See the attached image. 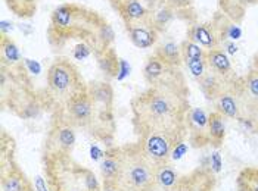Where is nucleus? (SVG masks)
<instances>
[{
    "label": "nucleus",
    "instance_id": "obj_1",
    "mask_svg": "<svg viewBox=\"0 0 258 191\" xmlns=\"http://www.w3.org/2000/svg\"><path fill=\"white\" fill-rule=\"evenodd\" d=\"M189 90L179 68H168L162 78L132 100L133 127L139 140L165 134L184 141Z\"/></svg>",
    "mask_w": 258,
    "mask_h": 191
},
{
    "label": "nucleus",
    "instance_id": "obj_2",
    "mask_svg": "<svg viewBox=\"0 0 258 191\" xmlns=\"http://www.w3.org/2000/svg\"><path fill=\"white\" fill-rule=\"evenodd\" d=\"M41 168L49 191H102L95 172L73 154L41 153Z\"/></svg>",
    "mask_w": 258,
    "mask_h": 191
},
{
    "label": "nucleus",
    "instance_id": "obj_3",
    "mask_svg": "<svg viewBox=\"0 0 258 191\" xmlns=\"http://www.w3.org/2000/svg\"><path fill=\"white\" fill-rule=\"evenodd\" d=\"M119 147L122 156L121 184L127 191H145L154 182L155 163L148 157L139 141Z\"/></svg>",
    "mask_w": 258,
    "mask_h": 191
},
{
    "label": "nucleus",
    "instance_id": "obj_4",
    "mask_svg": "<svg viewBox=\"0 0 258 191\" xmlns=\"http://www.w3.org/2000/svg\"><path fill=\"white\" fill-rule=\"evenodd\" d=\"M47 88L52 97L65 105L74 96L87 91V84L80 75L77 66L68 59H56L47 69Z\"/></svg>",
    "mask_w": 258,
    "mask_h": 191
},
{
    "label": "nucleus",
    "instance_id": "obj_5",
    "mask_svg": "<svg viewBox=\"0 0 258 191\" xmlns=\"http://www.w3.org/2000/svg\"><path fill=\"white\" fill-rule=\"evenodd\" d=\"M76 127H73L63 114V108L55 118L49 133L46 135L44 144H43V153H58V154H73L76 147L77 135H76Z\"/></svg>",
    "mask_w": 258,
    "mask_h": 191
},
{
    "label": "nucleus",
    "instance_id": "obj_6",
    "mask_svg": "<svg viewBox=\"0 0 258 191\" xmlns=\"http://www.w3.org/2000/svg\"><path fill=\"white\" fill-rule=\"evenodd\" d=\"M63 114H65L67 121L73 127L89 130L96 119L98 111L92 97L87 91H84V93L74 96L63 105Z\"/></svg>",
    "mask_w": 258,
    "mask_h": 191
},
{
    "label": "nucleus",
    "instance_id": "obj_7",
    "mask_svg": "<svg viewBox=\"0 0 258 191\" xmlns=\"http://www.w3.org/2000/svg\"><path fill=\"white\" fill-rule=\"evenodd\" d=\"M186 128L192 147L201 149L211 144L208 133V114L202 108H192L186 115Z\"/></svg>",
    "mask_w": 258,
    "mask_h": 191
},
{
    "label": "nucleus",
    "instance_id": "obj_8",
    "mask_svg": "<svg viewBox=\"0 0 258 191\" xmlns=\"http://www.w3.org/2000/svg\"><path fill=\"white\" fill-rule=\"evenodd\" d=\"M0 187L2 191H37L17 160L0 165Z\"/></svg>",
    "mask_w": 258,
    "mask_h": 191
},
{
    "label": "nucleus",
    "instance_id": "obj_9",
    "mask_svg": "<svg viewBox=\"0 0 258 191\" xmlns=\"http://www.w3.org/2000/svg\"><path fill=\"white\" fill-rule=\"evenodd\" d=\"M216 184V173L211 171V168L202 166L186 175H181L180 191H214Z\"/></svg>",
    "mask_w": 258,
    "mask_h": 191
},
{
    "label": "nucleus",
    "instance_id": "obj_10",
    "mask_svg": "<svg viewBox=\"0 0 258 191\" xmlns=\"http://www.w3.org/2000/svg\"><path fill=\"white\" fill-rule=\"evenodd\" d=\"M122 175V156L121 147H108L100 160V176L102 181H117L121 182Z\"/></svg>",
    "mask_w": 258,
    "mask_h": 191
},
{
    "label": "nucleus",
    "instance_id": "obj_11",
    "mask_svg": "<svg viewBox=\"0 0 258 191\" xmlns=\"http://www.w3.org/2000/svg\"><path fill=\"white\" fill-rule=\"evenodd\" d=\"M87 93L92 97L98 112L112 114L114 88L108 81H95L87 84Z\"/></svg>",
    "mask_w": 258,
    "mask_h": 191
},
{
    "label": "nucleus",
    "instance_id": "obj_12",
    "mask_svg": "<svg viewBox=\"0 0 258 191\" xmlns=\"http://www.w3.org/2000/svg\"><path fill=\"white\" fill-rule=\"evenodd\" d=\"M207 63H208V68L219 74L220 76H223L224 79H229V81H235V74H233V68H232V62L227 56V53L221 49H211V50H207Z\"/></svg>",
    "mask_w": 258,
    "mask_h": 191
},
{
    "label": "nucleus",
    "instance_id": "obj_13",
    "mask_svg": "<svg viewBox=\"0 0 258 191\" xmlns=\"http://www.w3.org/2000/svg\"><path fill=\"white\" fill-rule=\"evenodd\" d=\"M180 175L170 163L155 165V176L154 184L159 191H180Z\"/></svg>",
    "mask_w": 258,
    "mask_h": 191
},
{
    "label": "nucleus",
    "instance_id": "obj_14",
    "mask_svg": "<svg viewBox=\"0 0 258 191\" xmlns=\"http://www.w3.org/2000/svg\"><path fill=\"white\" fill-rule=\"evenodd\" d=\"M127 31H128L132 43L139 49H149L158 40V31L154 28L152 24L151 25H143L140 22V24L127 25Z\"/></svg>",
    "mask_w": 258,
    "mask_h": 191
},
{
    "label": "nucleus",
    "instance_id": "obj_15",
    "mask_svg": "<svg viewBox=\"0 0 258 191\" xmlns=\"http://www.w3.org/2000/svg\"><path fill=\"white\" fill-rule=\"evenodd\" d=\"M233 81H229V79H224L223 76H220L219 74L213 72L211 69L205 72V75L201 76L198 79L199 88L201 91L204 93V96L208 99V100H216L229 85L226 84H232Z\"/></svg>",
    "mask_w": 258,
    "mask_h": 191
},
{
    "label": "nucleus",
    "instance_id": "obj_16",
    "mask_svg": "<svg viewBox=\"0 0 258 191\" xmlns=\"http://www.w3.org/2000/svg\"><path fill=\"white\" fill-rule=\"evenodd\" d=\"M216 111L221 114L224 118L238 119L240 116V108H239V99L233 87H227L221 94L214 100Z\"/></svg>",
    "mask_w": 258,
    "mask_h": 191
},
{
    "label": "nucleus",
    "instance_id": "obj_17",
    "mask_svg": "<svg viewBox=\"0 0 258 191\" xmlns=\"http://www.w3.org/2000/svg\"><path fill=\"white\" fill-rule=\"evenodd\" d=\"M95 55L98 59V66H99L100 72L106 76V79H112V78L118 76L119 57L117 56V53L112 47L99 50Z\"/></svg>",
    "mask_w": 258,
    "mask_h": 191
},
{
    "label": "nucleus",
    "instance_id": "obj_18",
    "mask_svg": "<svg viewBox=\"0 0 258 191\" xmlns=\"http://www.w3.org/2000/svg\"><path fill=\"white\" fill-rule=\"evenodd\" d=\"M155 56H158L167 68H179L183 62L181 59V49L179 44H176L171 40H167L161 43L158 47L155 49Z\"/></svg>",
    "mask_w": 258,
    "mask_h": 191
},
{
    "label": "nucleus",
    "instance_id": "obj_19",
    "mask_svg": "<svg viewBox=\"0 0 258 191\" xmlns=\"http://www.w3.org/2000/svg\"><path fill=\"white\" fill-rule=\"evenodd\" d=\"M189 40L195 41L202 49H208V50L216 49L217 44H219V37L213 31V28H210L207 25H195L190 30V37H189Z\"/></svg>",
    "mask_w": 258,
    "mask_h": 191
},
{
    "label": "nucleus",
    "instance_id": "obj_20",
    "mask_svg": "<svg viewBox=\"0 0 258 191\" xmlns=\"http://www.w3.org/2000/svg\"><path fill=\"white\" fill-rule=\"evenodd\" d=\"M21 60L22 57L15 41L8 36H2V66H9L12 69L15 66H20Z\"/></svg>",
    "mask_w": 258,
    "mask_h": 191
},
{
    "label": "nucleus",
    "instance_id": "obj_21",
    "mask_svg": "<svg viewBox=\"0 0 258 191\" xmlns=\"http://www.w3.org/2000/svg\"><path fill=\"white\" fill-rule=\"evenodd\" d=\"M223 118L224 116L219 114L217 111L208 115V133H210L211 146L214 147H220L226 138V125H224Z\"/></svg>",
    "mask_w": 258,
    "mask_h": 191
},
{
    "label": "nucleus",
    "instance_id": "obj_22",
    "mask_svg": "<svg viewBox=\"0 0 258 191\" xmlns=\"http://www.w3.org/2000/svg\"><path fill=\"white\" fill-rule=\"evenodd\" d=\"M121 12H122V17L125 19L127 25L138 24L139 21H143L148 17L146 6L139 0H124L122 6H121Z\"/></svg>",
    "mask_w": 258,
    "mask_h": 191
},
{
    "label": "nucleus",
    "instance_id": "obj_23",
    "mask_svg": "<svg viewBox=\"0 0 258 191\" xmlns=\"http://www.w3.org/2000/svg\"><path fill=\"white\" fill-rule=\"evenodd\" d=\"M167 69L168 68L165 66V63L158 56L154 55V56H151L146 60V63L143 66V76H145L148 84H154V82L158 81L159 78L164 76Z\"/></svg>",
    "mask_w": 258,
    "mask_h": 191
},
{
    "label": "nucleus",
    "instance_id": "obj_24",
    "mask_svg": "<svg viewBox=\"0 0 258 191\" xmlns=\"http://www.w3.org/2000/svg\"><path fill=\"white\" fill-rule=\"evenodd\" d=\"M238 191H258V168H245L236 178Z\"/></svg>",
    "mask_w": 258,
    "mask_h": 191
},
{
    "label": "nucleus",
    "instance_id": "obj_25",
    "mask_svg": "<svg viewBox=\"0 0 258 191\" xmlns=\"http://www.w3.org/2000/svg\"><path fill=\"white\" fill-rule=\"evenodd\" d=\"M173 9L167 2L159 5L158 8H155L152 11V15H151V24L154 25V28L157 31H161L167 27V24L173 19Z\"/></svg>",
    "mask_w": 258,
    "mask_h": 191
},
{
    "label": "nucleus",
    "instance_id": "obj_26",
    "mask_svg": "<svg viewBox=\"0 0 258 191\" xmlns=\"http://www.w3.org/2000/svg\"><path fill=\"white\" fill-rule=\"evenodd\" d=\"M242 93L248 97L249 102L258 105V71L254 69L251 71L248 75L243 78V84H242Z\"/></svg>",
    "mask_w": 258,
    "mask_h": 191
},
{
    "label": "nucleus",
    "instance_id": "obj_27",
    "mask_svg": "<svg viewBox=\"0 0 258 191\" xmlns=\"http://www.w3.org/2000/svg\"><path fill=\"white\" fill-rule=\"evenodd\" d=\"M0 165L15 160V140L6 133L2 131V143H0Z\"/></svg>",
    "mask_w": 258,
    "mask_h": 191
},
{
    "label": "nucleus",
    "instance_id": "obj_28",
    "mask_svg": "<svg viewBox=\"0 0 258 191\" xmlns=\"http://www.w3.org/2000/svg\"><path fill=\"white\" fill-rule=\"evenodd\" d=\"M180 49H181V59L183 60H186V59H205V55H207V50L202 49L199 44H197L192 40H184L180 44Z\"/></svg>",
    "mask_w": 258,
    "mask_h": 191
},
{
    "label": "nucleus",
    "instance_id": "obj_29",
    "mask_svg": "<svg viewBox=\"0 0 258 191\" xmlns=\"http://www.w3.org/2000/svg\"><path fill=\"white\" fill-rule=\"evenodd\" d=\"M8 5L22 18H28L36 12V0H8Z\"/></svg>",
    "mask_w": 258,
    "mask_h": 191
},
{
    "label": "nucleus",
    "instance_id": "obj_30",
    "mask_svg": "<svg viewBox=\"0 0 258 191\" xmlns=\"http://www.w3.org/2000/svg\"><path fill=\"white\" fill-rule=\"evenodd\" d=\"M92 53H93V46L87 44V43H81L79 46H76V49H74V59L84 60L86 57H89Z\"/></svg>",
    "mask_w": 258,
    "mask_h": 191
},
{
    "label": "nucleus",
    "instance_id": "obj_31",
    "mask_svg": "<svg viewBox=\"0 0 258 191\" xmlns=\"http://www.w3.org/2000/svg\"><path fill=\"white\" fill-rule=\"evenodd\" d=\"M221 36H224V38H230L232 41H235V40H239V38L242 37V30H240V27L236 25V24H230L224 31H223V34Z\"/></svg>",
    "mask_w": 258,
    "mask_h": 191
},
{
    "label": "nucleus",
    "instance_id": "obj_32",
    "mask_svg": "<svg viewBox=\"0 0 258 191\" xmlns=\"http://www.w3.org/2000/svg\"><path fill=\"white\" fill-rule=\"evenodd\" d=\"M102 191H127L124 185L117 181H102Z\"/></svg>",
    "mask_w": 258,
    "mask_h": 191
},
{
    "label": "nucleus",
    "instance_id": "obj_33",
    "mask_svg": "<svg viewBox=\"0 0 258 191\" xmlns=\"http://www.w3.org/2000/svg\"><path fill=\"white\" fill-rule=\"evenodd\" d=\"M210 166H211V171L214 172V173H217V172L220 171V166H221V157H220L219 152H216L214 154H211Z\"/></svg>",
    "mask_w": 258,
    "mask_h": 191
},
{
    "label": "nucleus",
    "instance_id": "obj_34",
    "mask_svg": "<svg viewBox=\"0 0 258 191\" xmlns=\"http://www.w3.org/2000/svg\"><path fill=\"white\" fill-rule=\"evenodd\" d=\"M128 74H130V66H128V63H127L124 59H119V71L117 79H122L124 76H127Z\"/></svg>",
    "mask_w": 258,
    "mask_h": 191
},
{
    "label": "nucleus",
    "instance_id": "obj_35",
    "mask_svg": "<svg viewBox=\"0 0 258 191\" xmlns=\"http://www.w3.org/2000/svg\"><path fill=\"white\" fill-rule=\"evenodd\" d=\"M34 185H36V190L37 191H49V187H47L46 179H44V178H41V176H36V182H34Z\"/></svg>",
    "mask_w": 258,
    "mask_h": 191
},
{
    "label": "nucleus",
    "instance_id": "obj_36",
    "mask_svg": "<svg viewBox=\"0 0 258 191\" xmlns=\"http://www.w3.org/2000/svg\"><path fill=\"white\" fill-rule=\"evenodd\" d=\"M12 28H14V24L11 22V21H6V19H3L2 22H0V30H2V36H6L9 31H12Z\"/></svg>",
    "mask_w": 258,
    "mask_h": 191
},
{
    "label": "nucleus",
    "instance_id": "obj_37",
    "mask_svg": "<svg viewBox=\"0 0 258 191\" xmlns=\"http://www.w3.org/2000/svg\"><path fill=\"white\" fill-rule=\"evenodd\" d=\"M171 8H177V9H181V8H186L189 5L190 0H165Z\"/></svg>",
    "mask_w": 258,
    "mask_h": 191
},
{
    "label": "nucleus",
    "instance_id": "obj_38",
    "mask_svg": "<svg viewBox=\"0 0 258 191\" xmlns=\"http://www.w3.org/2000/svg\"><path fill=\"white\" fill-rule=\"evenodd\" d=\"M162 3H165V0H143V5L151 11H154L155 8H158Z\"/></svg>",
    "mask_w": 258,
    "mask_h": 191
},
{
    "label": "nucleus",
    "instance_id": "obj_39",
    "mask_svg": "<svg viewBox=\"0 0 258 191\" xmlns=\"http://www.w3.org/2000/svg\"><path fill=\"white\" fill-rule=\"evenodd\" d=\"M226 44V47H227V52L230 53V55H235L236 52H238V46L233 43V41H227V43H224Z\"/></svg>",
    "mask_w": 258,
    "mask_h": 191
},
{
    "label": "nucleus",
    "instance_id": "obj_40",
    "mask_svg": "<svg viewBox=\"0 0 258 191\" xmlns=\"http://www.w3.org/2000/svg\"><path fill=\"white\" fill-rule=\"evenodd\" d=\"M235 2V0H233ZM257 0H236L238 5H243V6H248V5H254Z\"/></svg>",
    "mask_w": 258,
    "mask_h": 191
}]
</instances>
